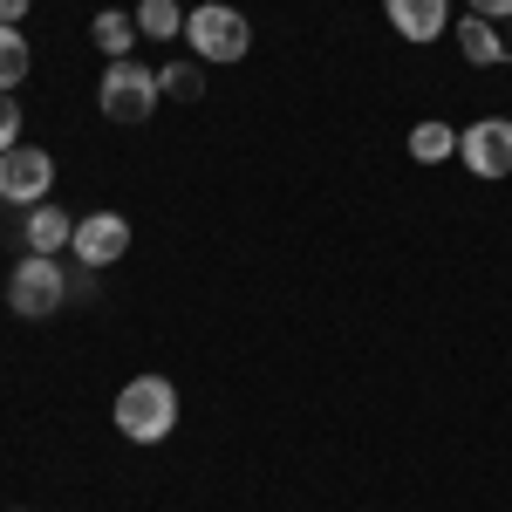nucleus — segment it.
Masks as SVG:
<instances>
[{"mask_svg": "<svg viewBox=\"0 0 512 512\" xmlns=\"http://www.w3.org/2000/svg\"><path fill=\"white\" fill-rule=\"evenodd\" d=\"M178 424V390H171V376H130L117 390V431L130 444H158L171 437Z\"/></svg>", "mask_w": 512, "mask_h": 512, "instance_id": "obj_1", "label": "nucleus"}, {"mask_svg": "<svg viewBox=\"0 0 512 512\" xmlns=\"http://www.w3.org/2000/svg\"><path fill=\"white\" fill-rule=\"evenodd\" d=\"M62 301H69V274H62V260L55 253H28L14 280H7V308L21 321H48L62 315Z\"/></svg>", "mask_w": 512, "mask_h": 512, "instance_id": "obj_2", "label": "nucleus"}, {"mask_svg": "<svg viewBox=\"0 0 512 512\" xmlns=\"http://www.w3.org/2000/svg\"><path fill=\"white\" fill-rule=\"evenodd\" d=\"M185 41H192V55L205 62H239L246 48H253V28H246V14L226 7V0H205L185 14Z\"/></svg>", "mask_w": 512, "mask_h": 512, "instance_id": "obj_3", "label": "nucleus"}, {"mask_svg": "<svg viewBox=\"0 0 512 512\" xmlns=\"http://www.w3.org/2000/svg\"><path fill=\"white\" fill-rule=\"evenodd\" d=\"M96 96H103V117L110 123H144L158 110L164 89H158V69H144V62L130 55V62H110V69H103V89H96Z\"/></svg>", "mask_w": 512, "mask_h": 512, "instance_id": "obj_4", "label": "nucleus"}, {"mask_svg": "<svg viewBox=\"0 0 512 512\" xmlns=\"http://www.w3.org/2000/svg\"><path fill=\"white\" fill-rule=\"evenodd\" d=\"M458 158L472 178H512V117H478L458 130Z\"/></svg>", "mask_w": 512, "mask_h": 512, "instance_id": "obj_5", "label": "nucleus"}, {"mask_svg": "<svg viewBox=\"0 0 512 512\" xmlns=\"http://www.w3.org/2000/svg\"><path fill=\"white\" fill-rule=\"evenodd\" d=\"M76 260L82 267H117L123 253H130V219L123 212H89V219H76Z\"/></svg>", "mask_w": 512, "mask_h": 512, "instance_id": "obj_6", "label": "nucleus"}, {"mask_svg": "<svg viewBox=\"0 0 512 512\" xmlns=\"http://www.w3.org/2000/svg\"><path fill=\"white\" fill-rule=\"evenodd\" d=\"M48 185H55V158H48V151L14 144V151L0 158V198H7V205H35Z\"/></svg>", "mask_w": 512, "mask_h": 512, "instance_id": "obj_7", "label": "nucleus"}, {"mask_svg": "<svg viewBox=\"0 0 512 512\" xmlns=\"http://www.w3.org/2000/svg\"><path fill=\"white\" fill-rule=\"evenodd\" d=\"M383 14L403 41H437L451 28V0H383Z\"/></svg>", "mask_w": 512, "mask_h": 512, "instance_id": "obj_8", "label": "nucleus"}, {"mask_svg": "<svg viewBox=\"0 0 512 512\" xmlns=\"http://www.w3.org/2000/svg\"><path fill=\"white\" fill-rule=\"evenodd\" d=\"M137 35H144V28H137V14H123V7H103V14L89 21V41H96V48H103L110 62H130Z\"/></svg>", "mask_w": 512, "mask_h": 512, "instance_id": "obj_9", "label": "nucleus"}, {"mask_svg": "<svg viewBox=\"0 0 512 512\" xmlns=\"http://www.w3.org/2000/svg\"><path fill=\"white\" fill-rule=\"evenodd\" d=\"M69 239H76V219L62 205H35L28 212V253H62Z\"/></svg>", "mask_w": 512, "mask_h": 512, "instance_id": "obj_10", "label": "nucleus"}, {"mask_svg": "<svg viewBox=\"0 0 512 512\" xmlns=\"http://www.w3.org/2000/svg\"><path fill=\"white\" fill-rule=\"evenodd\" d=\"M458 55L472 62V69H499L506 62V35H492V21H458Z\"/></svg>", "mask_w": 512, "mask_h": 512, "instance_id": "obj_11", "label": "nucleus"}, {"mask_svg": "<svg viewBox=\"0 0 512 512\" xmlns=\"http://www.w3.org/2000/svg\"><path fill=\"white\" fill-rule=\"evenodd\" d=\"M451 151H458V130H451V123H417V130H410V158L417 164H444Z\"/></svg>", "mask_w": 512, "mask_h": 512, "instance_id": "obj_12", "label": "nucleus"}, {"mask_svg": "<svg viewBox=\"0 0 512 512\" xmlns=\"http://www.w3.org/2000/svg\"><path fill=\"white\" fill-rule=\"evenodd\" d=\"M28 62H35V48L21 41V28H0V89H21Z\"/></svg>", "mask_w": 512, "mask_h": 512, "instance_id": "obj_13", "label": "nucleus"}, {"mask_svg": "<svg viewBox=\"0 0 512 512\" xmlns=\"http://www.w3.org/2000/svg\"><path fill=\"white\" fill-rule=\"evenodd\" d=\"M137 28L151 41H171V35H185V14H178V0H144L137 7Z\"/></svg>", "mask_w": 512, "mask_h": 512, "instance_id": "obj_14", "label": "nucleus"}, {"mask_svg": "<svg viewBox=\"0 0 512 512\" xmlns=\"http://www.w3.org/2000/svg\"><path fill=\"white\" fill-rule=\"evenodd\" d=\"M158 89L192 103V96H205V76H198V69H185V62H171V69H158Z\"/></svg>", "mask_w": 512, "mask_h": 512, "instance_id": "obj_15", "label": "nucleus"}, {"mask_svg": "<svg viewBox=\"0 0 512 512\" xmlns=\"http://www.w3.org/2000/svg\"><path fill=\"white\" fill-rule=\"evenodd\" d=\"M14 144H21V103H14V96L0 89V158H7Z\"/></svg>", "mask_w": 512, "mask_h": 512, "instance_id": "obj_16", "label": "nucleus"}, {"mask_svg": "<svg viewBox=\"0 0 512 512\" xmlns=\"http://www.w3.org/2000/svg\"><path fill=\"white\" fill-rule=\"evenodd\" d=\"M472 14H478V21H499V14L512 21V0H472Z\"/></svg>", "mask_w": 512, "mask_h": 512, "instance_id": "obj_17", "label": "nucleus"}, {"mask_svg": "<svg viewBox=\"0 0 512 512\" xmlns=\"http://www.w3.org/2000/svg\"><path fill=\"white\" fill-rule=\"evenodd\" d=\"M21 14H28V0H0V28H21Z\"/></svg>", "mask_w": 512, "mask_h": 512, "instance_id": "obj_18", "label": "nucleus"}, {"mask_svg": "<svg viewBox=\"0 0 512 512\" xmlns=\"http://www.w3.org/2000/svg\"><path fill=\"white\" fill-rule=\"evenodd\" d=\"M506 55H512V35H506Z\"/></svg>", "mask_w": 512, "mask_h": 512, "instance_id": "obj_19", "label": "nucleus"}, {"mask_svg": "<svg viewBox=\"0 0 512 512\" xmlns=\"http://www.w3.org/2000/svg\"><path fill=\"white\" fill-rule=\"evenodd\" d=\"M0 205H7V198H0Z\"/></svg>", "mask_w": 512, "mask_h": 512, "instance_id": "obj_20", "label": "nucleus"}]
</instances>
